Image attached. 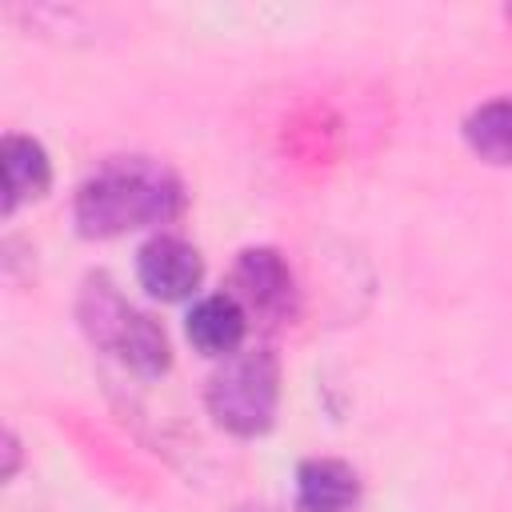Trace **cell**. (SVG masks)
Returning a JSON list of instances; mask_svg holds the SVG:
<instances>
[{
	"instance_id": "277c9868",
	"label": "cell",
	"mask_w": 512,
	"mask_h": 512,
	"mask_svg": "<svg viewBox=\"0 0 512 512\" xmlns=\"http://www.w3.org/2000/svg\"><path fill=\"white\" fill-rule=\"evenodd\" d=\"M136 280L156 300H184L200 288L204 260L188 240L172 232H156L136 248Z\"/></svg>"
},
{
	"instance_id": "30bf717a",
	"label": "cell",
	"mask_w": 512,
	"mask_h": 512,
	"mask_svg": "<svg viewBox=\"0 0 512 512\" xmlns=\"http://www.w3.org/2000/svg\"><path fill=\"white\" fill-rule=\"evenodd\" d=\"M4 452H8V468H4V476H12V472H16V460H20V444H16L12 432L4 436Z\"/></svg>"
},
{
	"instance_id": "52a82bcc",
	"label": "cell",
	"mask_w": 512,
	"mask_h": 512,
	"mask_svg": "<svg viewBox=\"0 0 512 512\" xmlns=\"http://www.w3.org/2000/svg\"><path fill=\"white\" fill-rule=\"evenodd\" d=\"M0 164H4V216H12L28 200H40L52 188V160L36 136L8 132L0 144Z\"/></svg>"
},
{
	"instance_id": "8992f818",
	"label": "cell",
	"mask_w": 512,
	"mask_h": 512,
	"mask_svg": "<svg viewBox=\"0 0 512 512\" xmlns=\"http://www.w3.org/2000/svg\"><path fill=\"white\" fill-rule=\"evenodd\" d=\"M184 332H188L196 352H204V356H232L244 344L248 312L240 308V300L232 292H212V296H200L188 308Z\"/></svg>"
},
{
	"instance_id": "8fae6325",
	"label": "cell",
	"mask_w": 512,
	"mask_h": 512,
	"mask_svg": "<svg viewBox=\"0 0 512 512\" xmlns=\"http://www.w3.org/2000/svg\"><path fill=\"white\" fill-rule=\"evenodd\" d=\"M232 512H280V508H272V504H256V500H252V504H236Z\"/></svg>"
},
{
	"instance_id": "9c48e42d",
	"label": "cell",
	"mask_w": 512,
	"mask_h": 512,
	"mask_svg": "<svg viewBox=\"0 0 512 512\" xmlns=\"http://www.w3.org/2000/svg\"><path fill=\"white\" fill-rule=\"evenodd\" d=\"M468 148L500 168H512V96H496L464 116Z\"/></svg>"
},
{
	"instance_id": "ba28073f",
	"label": "cell",
	"mask_w": 512,
	"mask_h": 512,
	"mask_svg": "<svg viewBox=\"0 0 512 512\" xmlns=\"http://www.w3.org/2000/svg\"><path fill=\"white\" fill-rule=\"evenodd\" d=\"M108 352H116L136 376H148V380L152 376H164L168 364H172V344H168L164 324L152 320L148 312H136V308L124 320V328L116 332V340H112Z\"/></svg>"
},
{
	"instance_id": "5b68a950",
	"label": "cell",
	"mask_w": 512,
	"mask_h": 512,
	"mask_svg": "<svg viewBox=\"0 0 512 512\" xmlns=\"http://www.w3.org/2000/svg\"><path fill=\"white\" fill-rule=\"evenodd\" d=\"M296 512H360V476L336 456H312L296 468Z\"/></svg>"
},
{
	"instance_id": "6da1fadb",
	"label": "cell",
	"mask_w": 512,
	"mask_h": 512,
	"mask_svg": "<svg viewBox=\"0 0 512 512\" xmlns=\"http://www.w3.org/2000/svg\"><path fill=\"white\" fill-rule=\"evenodd\" d=\"M184 212V184L172 168L144 156L104 160L72 200L76 232L88 240L124 236L136 228H160Z\"/></svg>"
},
{
	"instance_id": "7a4b0ae2",
	"label": "cell",
	"mask_w": 512,
	"mask_h": 512,
	"mask_svg": "<svg viewBox=\"0 0 512 512\" xmlns=\"http://www.w3.org/2000/svg\"><path fill=\"white\" fill-rule=\"evenodd\" d=\"M204 404L224 432L240 440L264 436L276 424L280 408V360L268 348H244L224 356V364L208 376Z\"/></svg>"
},
{
	"instance_id": "3957f363",
	"label": "cell",
	"mask_w": 512,
	"mask_h": 512,
	"mask_svg": "<svg viewBox=\"0 0 512 512\" xmlns=\"http://www.w3.org/2000/svg\"><path fill=\"white\" fill-rule=\"evenodd\" d=\"M232 296L260 324H284V320L296 316V280H292V268L268 244L244 248L236 256V264H232Z\"/></svg>"
}]
</instances>
